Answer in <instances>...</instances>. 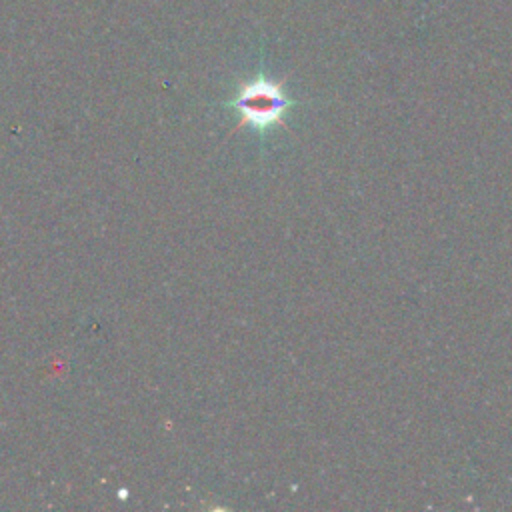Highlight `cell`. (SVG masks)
<instances>
[{"mask_svg":"<svg viewBox=\"0 0 512 512\" xmlns=\"http://www.w3.org/2000/svg\"><path fill=\"white\" fill-rule=\"evenodd\" d=\"M296 102L286 94L284 86L266 76L244 82L236 96L228 102L238 114V126H250L258 134H266L276 126H284L288 110Z\"/></svg>","mask_w":512,"mask_h":512,"instance_id":"cell-1","label":"cell"}]
</instances>
